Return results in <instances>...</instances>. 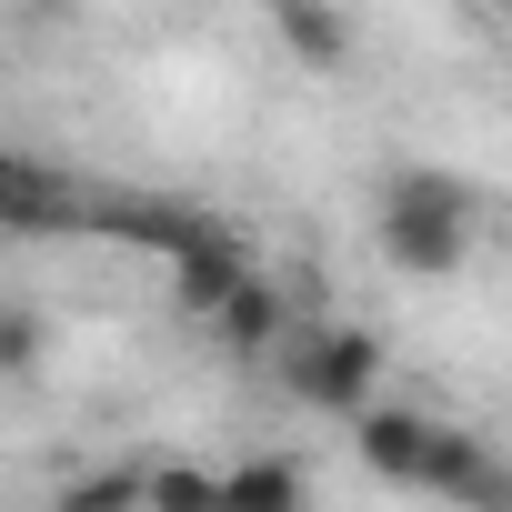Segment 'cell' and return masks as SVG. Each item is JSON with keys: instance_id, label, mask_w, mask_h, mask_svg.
I'll return each instance as SVG.
<instances>
[{"instance_id": "obj_8", "label": "cell", "mask_w": 512, "mask_h": 512, "mask_svg": "<svg viewBox=\"0 0 512 512\" xmlns=\"http://www.w3.org/2000/svg\"><path fill=\"white\" fill-rule=\"evenodd\" d=\"M272 31H282V51H292V61H312V71H332V61L352 51V21H342V11H312V0H282Z\"/></svg>"}, {"instance_id": "obj_11", "label": "cell", "mask_w": 512, "mask_h": 512, "mask_svg": "<svg viewBox=\"0 0 512 512\" xmlns=\"http://www.w3.org/2000/svg\"><path fill=\"white\" fill-rule=\"evenodd\" d=\"M61 512H141V462H121V472H91V482H71V492H61Z\"/></svg>"}, {"instance_id": "obj_10", "label": "cell", "mask_w": 512, "mask_h": 512, "mask_svg": "<svg viewBox=\"0 0 512 512\" xmlns=\"http://www.w3.org/2000/svg\"><path fill=\"white\" fill-rule=\"evenodd\" d=\"M211 332H221L231 352H262V342L282 332V292H272V282H251V292H241V302H231V312H221Z\"/></svg>"}, {"instance_id": "obj_7", "label": "cell", "mask_w": 512, "mask_h": 512, "mask_svg": "<svg viewBox=\"0 0 512 512\" xmlns=\"http://www.w3.org/2000/svg\"><path fill=\"white\" fill-rule=\"evenodd\" d=\"M221 512H312L302 462H292V452H251V462H231V472H221Z\"/></svg>"}, {"instance_id": "obj_2", "label": "cell", "mask_w": 512, "mask_h": 512, "mask_svg": "<svg viewBox=\"0 0 512 512\" xmlns=\"http://www.w3.org/2000/svg\"><path fill=\"white\" fill-rule=\"evenodd\" d=\"M292 382H302V402H322V412L362 422V412H382V342L332 322V332H312V342L292 352Z\"/></svg>"}, {"instance_id": "obj_1", "label": "cell", "mask_w": 512, "mask_h": 512, "mask_svg": "<svg viewBox=\"0 0 512 512\" xmlns=\"http://www.w3.org/2000/svg\"><path fill=\"white\" fill-rule=\"evenodd\" d=\"M472 231H482V211H472V191L452 171H392L382 181V262L392 272H412V282L462 272Z\"/></svg>"}, {"instance_id": "obj_6", "label": "cell", "mask_w": 512, "mask_h": 512, "mask_svg": "<svg viewBox=\"0 0 512 512\" xmlns=\"http://www.w3.org/2000/svg\"><path fill=\"white\" fill-rule=\"evenodd\" d=\"M0 221H11V231H51V221H91V201L81 191H61L41 161H0Z\"/></svg>"}, {"instance_id": "obj_12", "label": "cell", "mask_w": 512, "mask_h": 512, "mask_svg": "<svg viewBox=\"0 0 512 512\" xmlns=\"http://www.w3.org/2000/svg\"><path fill=\"white\" fill-rule=\"evenodd\" d=\"M31 352H41V322H31V312H11V332H0V362L31 372Z\"/></svg>"}, {"instance_id": "obj_4", "label": "cell", "mask_w": 512, "mask_h": 512, "mask_svg": "<svg viewBox=\"0 0 512 512\" xmlns=\"http://www.w3.org/2000/svg\"><path fill=\"white\" fill-rule=\"evenodd\" d=\"M352 442H362V462H372L382 482L422 492V482H432V452H442V422H432V412H412V402H382V412H362V422H352Z\"/></svg>"}, {"instance_id": "obj_9", "label": "cell", "mask_w": 512, "mask_h": 512, "mask_svg": "<svg viewBox=\"0 0 512 512\" xmlns=\"http://www.w3.org/2000/svg\"><path fill=\"white\" fill-rule=\"evenodd\" d=\"M141 512H221V472H201V462H141Z\"/></svg>"}, {"instance_id": "obj_5", "label": "cell", "mask_w": 512, "mask_h": 512, "mask_svg": "<svg viewBox=\"0 0 512 512\" xmlns=\"http://www.w3.org/2000/svg\"><path fill=\"white\" fill-rule=\"evenodd\" d=\"M422 492H442V502H462V512H512V462H502L492 442H472V432L442 422V452H432V482H422Z\"/></svg>"}, {"instance_id": "obj_3", "label": "cell", "mask_w": 512, "mask_h": 512, "mask_svg": "<svg viewBox=\"0 0 512 512\" xmlns=\"http://www.w3.org/2000/svg\"><path fill=\"white\" fill-rule=\"evenodd\" d=\"M91 221L121 231V241H141V251H161L171 272L201 262L211 241H231V221H211V211H191V201H91Z\"/></svg>"}]
</instances>
